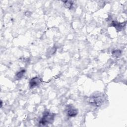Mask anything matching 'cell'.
Returning a JSON list of instances; mask_svg holds the SVG:
<instances>
[{"label": "cell", "mask_w": 127, "mask_h": 127, "mask_svg": "<svg viewBox=\"0 0 127 127\" xmlns=\"http://www.w3.org/2000/svg\"><path fill=\"white\" fill-rule=\"evenodd\" d=\"M63 2L64 3V4L66 8L71 9L72 7V6L73 5V3L72 1L66 0V1H63Z\"/></svg>", "instance_id": "7"}, {"label": "cell", "mask_w": 127, "mask_h": 127, "mask_svg": "<svg viewBox=\"0 0 127 127\" xmlns=\"http://www.w3.org/2000/svg\"><path fill=\"white\" fill-rule=\"evenodd\" d=\"M25 72V69H22L20 71H19V72H18L15 75L16 78L17 79H21L24 76V74Z\"/></svg>", "instance_id": "6"}, {"label": "cell", "mask_w": 127, "mask_h": 127, "mask_svg": "<svg viewBox=\"0 0 127 127\" xmlns=\"http://www.w3.org/2000/svg\"><path fill=\"white\" fill-rule=\"evenodd\" d=\"M126 25V22L124 23H119L117 21H113L111 23V26H114V27H115L117 30H121L125 26V25Z\"/></svg>", "instance_id": "5"}, {"label": "cell", "mask_w": 127, "mask_h": 127, "mask_svg": "<svg viewBox=\"0 0 127 127\" xmlns=\"http://www.w3.org/2000/svg\"><path fill=\"white\" fill-rule=\"evenodd\" d=\"M105 100V98L103 94L96 93L89 97V103L93 106L99 107L103 104Z\"/></svg>", "instance_id": "1"}, {"label": "cell", "mask_w": 127, "mask_h": 127, "mask_svg": "<svg viewBox=\"0 0 127 127\" xmlns=\"http://www.w3.org/2000/svg\"><path fill=\"white\" fill-rule=\"evenodd\" d=\"M65 111L67 116L70 117H75L78 114V110L71 105H67Z\"/></svg>", "instance_id": "3"}, {"label": "cell", "mask_w": 127, "mask_h": 127, "mask_svg": "<svg viewBox=\"0 0 127 127\" xmlns=\"http://www.w3.org/2000/svg\"><path fill=\"white\" fill-rule=\"evenodd\" d=\"M55 114L46 111L43 113V116L39 122V126H45L52 124L54 120Z\"/></svg>", "instance_id": "2"}, {"label": "cell", "mask_w": 127, "mask_h": 127, "mask_svg": "<svg viewBox=\"0 0 127 127\" xmlns=\"http://www.w3.org/2000/svg\"><path fill=\"white\" fill-rule=\"evenodd\" d=\"M119 52H120V51H119V50H118V51H114L113 52V53H115V54L114 55V56H119Z\"/></svg>", "instance_id": "8"}, {"label": "cell", "mask_w": 127, "mask_h": 127, "mask_svg": "<svg viewBox=\"0 0 127 127\" xmlns=\"http://www.w3.org/2000/svg\"><path fill=\"white\" fill-rule=\"evenodd\" d=\"M41 82V79L39 77H33L29 81V87L30 88H34L39 85Z\"/></svg>", "instance_id": "4"}]
</instances>
